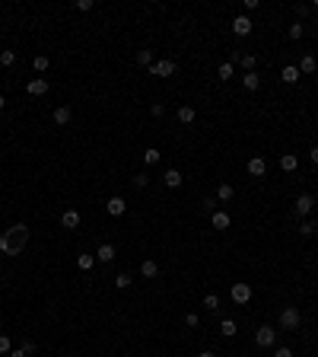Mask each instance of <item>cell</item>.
Instances as JSON below:
<instances>
[{
    "mask_svg": "<svg viewBox=\"0 0 318 357\" xmlns=\"http://www.w3.org/2000/svg\"><path fill=\"white\" fill-rule=\"evenodd\" d=\"M29 239H32V230H29V227H26V224H13L10 230L0 236V252L13 259V255H19L26 246H29Z\"/></svg>",
    "mask_w": 318,
    "mask_h": 357,
    "instance_id": "obj_1",
    "label": "cell"
},
{
    "mask_svg": "<svg viewBox=\"0 0 318 357\" xmlns=\"http://www.w3.org/2000/svg\"><path fill=\"white\" fill-rule=\"evenodd\" d=\"M299 322H302L299 306H287L280 313V328H283V332H296V328H299Z\"/></svg>",
    "mask_w": 318,
    "mask_h": 357,
    "instance_id": "obj_2",
    "label": "cell"
},
{
    "mask_svg": "<svg viewBox=\"0 0 318 357\" xmlns=\"http://www.w3.org/2000/svg\"><path fill=\"white\" fill-rule=\"evenodd\" d=\"M274 341H277V328L274 325H261L258 332H255V345L258 348H274Z\"/></svg>",
    "mask_w": 318,
    "mask_h": 357,
    "instance_id": "obj_3",
    "label": "cell"
},
{
    "mask_svg": "<svg viewBox=\"0 0 318 357\" xmlns=\"http://www.w3.org/2000/svg\"><path fill=\"white\" fill-rule=\"evenodd\" d=\"M175 70H178V64H175V61H169V58L153 61V67H150V73H153V77H172Z\"/></svg>",
    "mask_w": 318,
    "mask_h": 357,
    "instance_id": "obj_4",
    "label": "cell"
},
{
    "mask_svg": "<svg viewBox=\"0 0 318 357\" xmlns=\"http://www.w3.org/2000/svg\"><path fill=\"white\" fill-rule=\"evenodd\" d=\"M229 293H232V303H239V306H242V303L252 300V284H245V281H235Z\"/></svg>",
    "mask_w": 318,
    "mask_h": 357,
    "instance_id": "obj_5",
    "label": "cell"
},
{
    "mask_svg": "<svg viewBox=\"0 0 318 357\" xmlns=\"http://www.w3.org/2000/svg\"><path fill=\"white\" fill-rule=\"evenodd\" d=\"M312 207H315V201H312V195H306L302 192L299 198H296V204H293V211H296V217H309L312 214Z\"/></svg>",
    "mask_w": 318,
    "mask_h": 357,
    "instance_id": "obj_6",
    "label": "cell"
},
{
    "mask_svg": "<svg viewBox=\"0 0 318 357\" xmlns=\"http://www.w3.org/2000/svg\"><path fill=\"white\" fill-rule=\"evenodd\" d=\"M48 90H51V83L45 77H32L29 83H26V93H29V96H45Z\"/></svg>",
    "mask_w": 318,
    "mask_h": 357,
    "instance_id": "obj_7",
    "label": "cell"
},
{
    "mask_svg": "<svg viewBox=\"0 0 318 357\" xmlns=\"http://www.w3.org/2000/svg\"><path fill=\"white\" fill-rule=\"evenodd\" d=\"M108 217H121V214H124L127 211V201L124 198H121V195H112V198H108Z\"/></svg>",
    "mask_w": 318,
    "mask_h": 357,
    "instance_id": "obj_8",
    "label": "cell"
},
{
    "mask_svg": "<svg viewBox=\"0 0 318 357\" xmlns=\"http://www.w3.org/2000/svg\"><path fill=\"white\" fill-rule=\"evenodd\" d=\"M248 176H255V179H264V176H267L264 157H252V160H248Z\"/></svg>",
    "mask_w": 318,
    "mask_h": 357,
    "instance_id": "obj_9",
    "label": "cell"
},
{
    "mask_svg": "<svg viewBox=\"0 0 318 357\" xmlns=\"http://www.w3.org/2000/svg\"><path fill=\"white\" fill-rule=\"evenodd\" d=\"M80 224H83V217H80V211H73V207L60 214V227H64V230H77Z\"/></svg>",
    "mask_w": 318,
    "mask_h": 357,
    "instance_id": "obj_10",
    "label": "cell"
},
{
    "mask_svg": "<svg viewBox=\"0 0 318 357\" xmlns=\"http://www.w3.org/2000/svg\"><path fill=\"white\" fill-rule=\"evenodd\" d=\"M252 29H255V23L248 16H235L232 19V32L235 35H252Z\"/></svg>",
    "mask_w": 318,
    "mask_h": 357,
    "instance_id": "obj_11",
    "label": "cell"
},
{
    "mask_svg": "<svg viewBox=\"0 0 318 357\" xmlns=\"http://www.w3.org/2000/svg\"><path fill=\"white\" fill-rule=\"evenodd\" d=\"M70 118H73V112H70V105H58V109H54V125H58V128H64V125H70Z\"/></svg>",
    "mask_w": 318,
    "mask_h": 357,
    "instance_id": "obj_12",
    "label": "cell"
},
{
    "mask_svg": "<svg viewBox=\"0 0 318 357\" xmlns=\"http://www.w3.org/2000/svg\"><path fill=\"white\" fill-rule=\"evenodd\" d=\"M210 224H213V230H229V224H232V220H229L226 211H213L210 214Z\"/></svg>",
    "mask_w": 318,
    "mask_h": 357,
    "instance_id": "obj_13",
    "label": "cell"
},
{
    "mask_svg": "<svg viewBox=\"0 0 318 357\" xmlns=\"http://www.w3.org/2000/svg\"><path fill=\"white\" fill-rule=\"evenodd\" d=\"M96 261H105V265H108V261H115V246H112V242H102V246L96 249Z\"/></svg>",
    "mask_w": 318,
    "mask_h": 357,
    "instance_id": "obj_14",
    "label": "cell"
},
{
    "mask_svg": "<svg viewBox=\"0 0 318 357\" xmlns=\"http://www.w3.org/2000/svg\"><path fill=\"white\" fill-rule=\"evenodd\" d=\"M280 169L283 172H296L299 169V157H296V153H283L280 157Z\"/></svg>",
    "mask_w": 318,
    "mask_h": 357,
    "instance_id": "obj_15",
    "label": "cell"
},
{
    "mask_svg": "<svg viewBox=\"0 0 318 357\" xmlns=\"http://www.w3.org/2000/svg\"><path fill=\"white\" fill-rule=\"evenodd\" d=\"M232 77H235V64L223 61V64L216 67V80H223V83H226V80H232Z\"/></svg>",
    "mask_w": 318,
    "mask_h": 357,
    "instance_id": "obj_16",
    "label": "cell"
},
{
    "mask_svg": "<svg viewBox=\"0 0 318 357\" xmlns=\"http://www.w3.org/2000/svg\"><path fill=\"white\" fill-rule=\"evenodd\" d=\"M232 198H235V188L229 182H220L216 185V201H232Z\"/></svg>",
    "mask_w": 318,
    "mask_h": 357,
    "instance_id": "obj_17",
    "label": "cell"
},
{
    "mask_svg": "<svg viewBox=\"0 0 318 357\" xmlns=\"http://www.w3.org/2000/svg\"><path fill=\"white\" fill-rule=\"evenodd\" d=\"M242 86H245V90L248 93H255V90H261V77H258V73H245V77H242Z\"/></svg>",
    "mask_w": 318,
    "mask_h": 357,
    "instance_id": "obj_18",
    "label": "cell"
},
{
    "mask_svg": "<svg viewBox=\"0 0 318 357\" xmlns=\"http://www.w3.org/2000/svg\"><path fill=\"white\" fill-rule=\"evenodd\" d=\"M140 274H144V278H159V265L153 259H146L144 265H140Z\"/></svg>",
    "mask_w": 318,
    "mask_h": 357,
    "instance_id": "obj_19",
    "label": "cell"
},
{
    "mask_svg": "<svg viewBox=\"0 0 318 357\" xmlns=\"http://www.w3.org/2000/svg\"><path fill=\"white\" fill-rule=\"evenodd\" d=\"M194 118H198V112H194L191 105H181L178 109V121L181 125H194Z\"/></svg>",
    "mask_w": 318,
    "mask_h": 357,
    "instance_id": "obj_20",
    "label": "cell"
},
{
    "mask_svg": "<svg viewBox=\"0 0 318 357\" xmlns=\"http://www.w3.org/2000/svg\"><path fill=\"white\" fill-rule=\"evenodd\" d=\"M280 77H283V83H296V80H299L302 73H299V67L287 64V67H283V73H280Z\"/></svg>",
    "mask_w": 318,
    "mask_h": 357,
    "instance_id": "obj_21",
    "label": "cell"
},
{
    "mask_svg": "<svg viewBox=\"0 0 318 357\" xmlns=\"http://www.w3.org/2000/svg\"><path fill=\"white\" fill-rule=\"evenodd\" d=\"M162 182H166L169 188H178V185H181V172H178V169H166V176H162Z\"/></svg>",
    "mask_w": 318,
    "mask_h": 357,
    "instance_id": "obj_22",
    "label": "cell"
},
{
    "mask_svg": "<svg viewBox=\"0 0 318 357\" xmlns=\"http://www.w3.org/2000/svg\"><path fill=\"white\" fill-rule=\"evenodd\" d=\"M92 265H96V255H77V268L80 271H92Z\"/></svg>",
    "mask_w": 318,
    "mask_h": 357,
    "instance_id": "obj_23",
    "label": "cell"
},
{
    "mask_svg": "<svg viewBox=\"0 0 318 357\" xmlns=\"http://www.w3.org/2000/svg\"><path fill=\"white\" fill-rule=\"evenodd\" d=\"M137 64L150 70V67H153V51H150V48H140V51H137Z\"/></svg>",
    "mask_w": 318,
    "mask_h": 357,
    "instance_id": "obj_24",
    "label": "cell"
},
{
    "mask_svg": "<svg viewBox=\"0 0 318 357\" xmlns=\"http://www.w3.org/2000/svg\"><path fill=\"white\" fill-rule=\"evenodd\" d=\"M299 233H302V236H315V233H318V217L315 220H302Z\"/></svg>",
    "mask_w": 318,
    "mask_h": 357,
    "instance_id": "obj_25",
    "label": "cell"
},
{
    "mask_svg": "<svg viewBox=\"0 0 318 357\" xmlns=\"http://www.w3.org/2000/svg\"><path fill=\"white\" fill-rule=\"evenodd\" d=\"M32 67H35L38 73H45V70H48V67H51V61H48V55H35V58H32Z\"/></svg>",
    "mask_w": 318,
    "mask_h": 357,
    "instance_id": "obj_26",
    "label": "cell"
},
{
    "mask_svg": "<svg viewBox=\"0 0 318 357\" xmlns=\"http://www.w3.org/2000/svg\"><path fill=\"white\" fill-rule=\"evenodd\" d=\"M315 67H318V64H315V58H312V55H302V61H299V73H312Z\"/></svg>",
    "mask_w": 318,
    "mask_h": 357,
    "instance_id": "obj_27",
    "label": "cell"
},
{
    "mask_svg": "<svg viewBox=\"0 0 318 357\" xmlns=\"http://www.w3.org/2000/svg\"><path fill=\"white\" fill-rule=\"evenodd\" d=\"M144 163L146 166H156L159 163V150H156V147H146V150H144Z\"/></svg>",
    "mask_w": 318,
    "mask_h": 357,
    "instance_id": "obj_28",
    "label": "cell"
},
{
    "mask_svg": "<svg viewBox=\"0 0 318 357\" xmlns=\"http://www.w3.org/2000/svg\"><path fill=\"white\" fill-rule=\"evenodd\" d=\"M239 64L245 67V73H252V70H255V64H258V55H242V58H239Z\"/></svg>",
    "mask_w": 318,
    "mask_h": 357,
    "instance_id": "obj_29",
    "label": "cell"
},
{
    "mask_svg": "<svg viewBox=\"0 0 318 357\" xmlns=\"http://www.w3.org/2000/svg\"><path fill=\"white\" fill-rule=\"evenodd\" d=\"M131 281H134L131 274H127V271H121L118 278H115V287H118V291H127V287H131Z\"/></svg>",
    "mask_w": 318,
    "mask_h": 357,
    "instance_id": "obj_30",
    "label": "cell"
},
{
    "mask_svg": "<svg viewBox=\"0 0 318 357\" xmlns=\"http://www.w3.org/2000/svg\"><path fill=\"white\" fill-rule=\"evenodd\" d=\"M220 335L232 338V335H235V322H232V319H223V322H220Z\"/></svg>",
    "mask_w": 318,
    "mask_h": 357,
    "instance_id": "obj_31",
    "label": "cell"
},
{
    "mask_svg": "<svg viewBox=\"0 0 318 357\" xmlns=\"http://www.w3.org/2000/svg\"><path fill=\"white\" fill-rule=\"evenodd\" d=\"M302 35H306V26H302V23H293V26H289V38H293V42H299Z\"/></svg>",
    "mask_w": 318,
    "mask_h": 357,
    "instance_id": "obj_32",
    "label": "cell"
},
{
    "mask_svg": "<svg viewBox=\"0 0 318 357\" xmlns=\"http://www.w3.org/2000/svg\"><path fill=\"white\" fill-rule=\"evenodd\" d=\"M16 64V51H0V67H13Z\"/></svg>",
    "mask_w": 318,
    "mask_h": 357,
    "instance_id": "obj_33",
    "label": "cell"
},
{
    "mask_svg": "<svg viewBox=\"0 0 318 357\" xmlns=\"http://www.w3.org/2000/svg\"><path fill=\"white\" fill-rule=\"evenodd\" d=\"M204 306L210 309V313H213V309H220V297H216V293H207V297H204Z\"/></svg>",
    "mask_w": 318,
    "mask_h": 357,
    "instance_id": "obj_34",
    "label": "cell"
},
{
    "mask_svg": "<svg viewBox=\"0 0 318 357\" xmlns=\"http://www.w3.org/2000/svg\"><path fill=\"white\" fill-rule=\"evenodd\" d=\"M13 351V341H10V335H0V354H10Z\"/></svg>",
    "mask_w": 318,
    "mask_h": 357,
    "instance_id": "obj_35",
    "label": "cell"
},
{
    "mask_svg": "<svg viewBox=\"0 0 318 357\" xmlns=\"http://www.w3.org/2000/svg\"><path fill=\"white\" fill-rule=\"evenodd\" d=\"M134 185H137V188H146V185H150V176H146V172H137V176H134Z\"/></svg>",
    "mask_w": 318,
    "mask_h": 357,
    "instance_id": "obj_36",
    "label": "cell"
},
{
    "mask_svg": "<svg viewBox=\"0 0 318 357\" xmlns=\"http://www.w3.org/2000/svg\"><path fill=\"white\" fill-rule=\"evenodd\" d=\"M198 322H201L198 313H185V325H188V328H198Z\"/></svg>",
    "mask_w": 318,
    "mask_h": 357,
    "instance_id": "obj_37",
    "label": "cell"
},
{
    "mask_svg": "<svg viewBox=\"0 0 318 357\" xmlns=\"http://www.w3.org/2000/svg\"><path fill=\"white\" fill-rule=\"evenodd\" d=\"M150 112H153L156 118H162V115H166V105H162V102H153V105H150Z\"/></svg>",
    "mask_w": 318,
    "mask_h": 357,
    "instance_id": "obj_38",
    "label": "cell"
},
{
    "mask_svg": "<svg viewBox=\"0 0 318 357\" xmlns=\"http://www.w3.org/2000/svg\"><path fill=\"white\" fill-rule=\"evenodd\" d=\"M19 351H23V354H32V351H35V341H29V338H26L23 345H19Z\"/></svg>",
    "mask_w": 318,
    "mask_h": 357,
    "instance_id": "obj_39",
    "label": "cell"
},
{
    "mask_svg": "<svg viewBox=\"0 0 318 357\" xmlns=\"http://www.w3.org/2000/svg\"><path fill=\"white\" fill-rule=\"evenodd\" d=\"M73 6H77L80 13H86V10H92V0H77V3H73Z\"/></svg>",
    "mask_w": 318,
    "mask_h": 357,
    "instance_id": "obj_40",
    "label": "cell"
},
{
    "mask_svg": "<svg viewBox=\"0 0 318 357\" xmlns=\"http://www.w3.org/2000/svg\"><path fill=\"white\" fill-rule=\"evenodd\" d=\"M204 211H207V214L216 211V198H207V201H204Z\"/></svg>",
    "mask_w": 318,
    "mask_h": 357,
    "instance_id": "obj_41",
    "label": "cell"
},
{
    "mask_svg": "<svg viewBox=\"0 0 318 357\" xmlns=\"http://www.w3.org/2000/svg\"><path fill=\"white\" fill-rule=\"evenodd\" d=\"M274 357H293V351H289V348H277Z\"/></svg>",
    "mask_w": 318,
    "mask_h": 357,
    "instance_id": "obj_42",
    "label": "cell"
},
{
    "mask_svg": "<svg viewBox=\"0 0 318 357\" xmlns=\"http://www.w3.org/2000/svg\"><path fill=\"white\" fill-rule=\"evenodd\" d=\"M6 109V96H3V93H0V112H3Z\"/></svg>",
    "mask_w": 318,
    "mask_h": 357,
    "instance_id": "obj_43",
    "label": "cell"
},
{
    "mask_svg": "<svg viewBox=\"0 0 318 357\" xmlns=\"http://www.w3.org/2000/svg\"><path fill=\"white\" fill-rule=\"evenodd\" d=\"M312 163H318V147H312Z\"/></svg>",
    "mask_w": 318,
    "mask_h": 357,
    "instance_id": "obj_44",
    "label": "cell"
},
{
    "mask_svg": "<svg viewBox=\"0 0 318 357\" xmlns=\"http://www.w3.org/2000/svg\"><path fill=\"white\" fill-rule=\"evenodd\" d=\"M6 357H26V354H23V351H10Z\"/></svg>",
    "mask_w": 318,
    "mask_h": 357,
    "instance_id": "obj_45",
    "label": "cell"
},
{
    "mask_svg": "<svg viewBox=\"0 0 318 357\" xmlns=\"http://www.w3.org/2000/svg\"><path fill=\"white\" fill-rule=\"evenodd\" d=\"M198 357H216V354H213V351H201Z\"/></svg>",
    "mask_w": 318,
    "mask_h": 357,
    "instance_id": "obj_46",
    "label": "cell"
},
{
    "mask_svg": "<svg viewBox=\"0 0 318 357\" xmlns=\"http://www.w3.org/2000/svg\"><path fill=\"white\" fill-rule=\"evenodd\" d=\"M315 10H318V0H315Z\"/></svg>",
    "mask_w": 318,
    "mask_h": 357,
    "instance_id": "obj_47",
    "label": "cell"
},
{
    "mask_svg": "<svg viewBox=\"0 0 318 357\" xmlns=\"http://www.w3.org/2000/svg\"><path fill=\"white\" fill-rule=\"evenodd\" d=\"M60 357H70V354H60Z\"/></svg>",
    "mask_w": 318,
    "mask_h": 357,
    "instance_id": "obj_48",
    "label": "cell"
}]
</instances>
